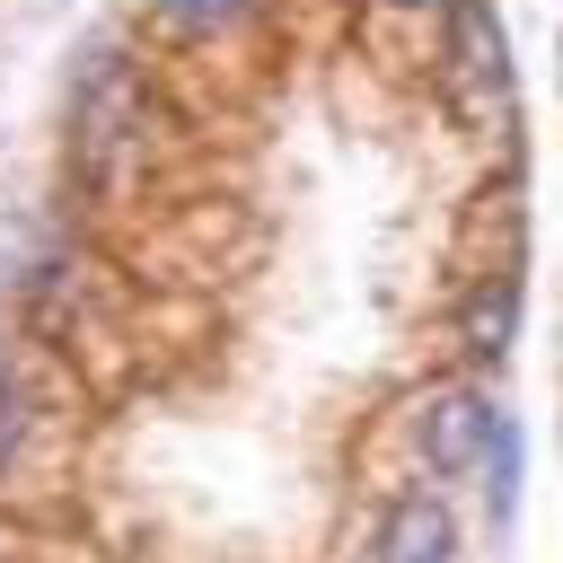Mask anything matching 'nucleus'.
I'll return each instance as SVG.
<instances>
[{"instance_id": "f257e3e1", "label": "nucleus", "mask_w": 563, "mask_h": 563, "mask_svg": "<svg viewBox=\"0 0 563 563\" xmlns=\"http://www.w3.org/2000/svg\"><path fill=\"white\" fill-rule=\"evenodd\" d=\"M501 431H510V422H501L493 396H475V387H431V396H422V422H413V440H422V457H431L440 475H466L475 457H493Z\"/></svg>"}, {"instance_id": "f03ea898", "label": "nucleus", "mask_w": 563, "mask_h": 563, "mask_svg": "<svg viewBox=\"0 0 563 563\" xmlns=\"http://www.w3.org/2000/svg\"><path fill=\"white\" fill-rule=\"evenodd\" d=\"M457 554V528L440 510V493H396L378 510V537H369V563H449Z\"/></svg>"}, {"instance_id": "7ed1b4c3", "label": "nucleus", "mask_w": 563, "mask_h": 563, "mask_svg": "<svg viewBox=\"0 0 563 563\" xmlns=\"http://www.w3.org/2000/svg\"><path fill=\"white\" fill-rule=\"evenodd\" d=\"M449 62H457V79L510 97V35H501L493 0H449Z\"/></svg>"}, {"instance_id": "20e7f679", "label": "nucleus", "mask_w": 563, "mask_h": 563, "mask_svg": "<svg viewBox=\"0 0 563 563\" xmlns=\"http://www.w3.org/2000/svg\"><path fill=\"white\" fill-rule=\"evenodd\" d=\"M510 334H519V273H484V282L466 290V308H457V343H466L475 361H501Z\"/></svg>"}, {"instance_id": "39448f33", "label": "nucleus", "mask_w": 563, "mask_h": 563, "mask_svg": "<svg viewBox=\"0 0 563 563\" xmlns=\"http://www.w3.org/2000/svg\"><path fill=\"white\" fill-rule=\"evenodd\" d=\"M158 18H167V26H185V35H211V26L246 18V0H158Z\"/></svg>"}, {"instance_id": "423d86ee", "label": "nucleus", "mask_w": 563, "mask_h": 563, "mask_svg": "<svg viewBox=\"0 0 563 563\" xmlns=\"http://www.w3.org/2000/svg\"><path fill=\"white\" fill-rule=\"evenodd\" d=\"M26 422H35V396H26L18 378H0V475H9V457H18V440H26Z\"/></svg>"}, {"instance_id": "0eeeda50", "label": "nucleus", "mask_w": 563, "mask_h": 563, "mask_svg": "<svg viewBox=\"0 0 563 563\" xmlns=\"http://www.w3.org/2000/svg\"><path fill=\"white\" fill-rule=\"evenodd\" d=\"M396 9H440V0H396Z\"/></svg>"}]
</instances>
